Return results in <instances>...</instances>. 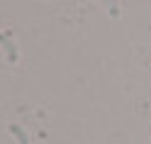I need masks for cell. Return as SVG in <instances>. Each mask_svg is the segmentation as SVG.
<instances>
[{"label": "cell", "instance_id": "obj_1", "mask_svg": "<svg viewBox=\"0 0 151 144\" xmlns=\"http://www.w3.org/2000/svg\"><path fill=\"white\" fill-rule=\"evenodd\" d=\"M0 46L5 49L7 61L15 64V61H17V49H15V44H12V39H10V34H3V32H0Z\"/></svg>", "mask_w": 151, "mask_h": 144}, {"label": "cell", "instance_id": "obj_2", "mask_svg": "<svg viewBox=\"0 0 151 144\" xmlns=\"http://www.w3.org/2000/svg\"><path fill=\"white\" fill-rule=\"evenodd\" d=\"M10 134L17 139V144H29V137H27V132L20 127V124H10Z\"/></svg>", "mask_w": 151, "mask_h": 144}]
</instances>
